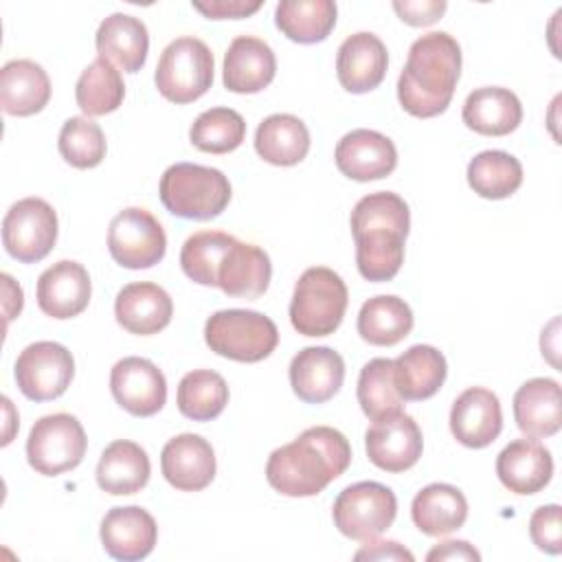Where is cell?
Here are the masks:
<instances>
[{
    "label": "cell",
    "mask_w": 562,
    "mask_h": 562,
    "mask_svg": "<svg viewBox=\"0 0 562 562\" xmlns=\"http://www.w3.org/2000/svg\"><path fill=\"white\" fill-rule=\"evenodd\" d=\"M463 123L483 136H507L522 121L520 99L498 86L476 88L463 103Z\"/></svg>",
    "instance_id": "cell-30"
},
{
    "label": "cell",
    "mask_w": 562,
    "mask_h": 562,
    "mask_svg": "<svg viewBox=\"0 0 562 562\" xmlns=\"http://www.w3.org/2000/svg\"><path fill=\"white\" fill-rule=\"evenodd\" d=\"M426 560L428 562H435V560H481V553L465 540H446V542H439L435 549H430Z\"/></svg>",
    "instance_id": "cell-46"
},
{
    "label": "cell",
    "mask_w": 562,
    "mask_h": 562,
    "mask_svg": "<svg viewBox=\"0 0 562 562\" xmlns=\"http://www.w3.org/2000/svg\"><path fill=\"white\" fill-rule=\"evenodd\" d=\"M195 11L206 15L209 20H239L261 9V0L248 2V0H209V2H191Z\"/></svg>",
    "instance_id": "cell-44"
},
{
    "label": "cell",
    "mask_w": 562,
    "mask_h": 562,
    "mask_svg": "<svg viewBox=\"0 0 562 562\" xmlns=\"http://www.w3.org/2000/svg\"><path fill=\"white\" fill-rule=\"evenodd\" d=\"M246 138V121L233 108L204 110L189 130L193 147L206 154L235 151Z\"/></svg>",
    "instance_id": "cell-40"
},
{
    "label": "cell",
    "mask_w": 562,
    "mask_h": 562,
    "mask_svg": "<svg viewBox=\"0 0 562 562\" xmlns=\"http://www.w3.org/2000/svg\"><path fill=\"white\" fill-rule=\"evenodd\" d=\"M397 514V498L391 487L378 481L347 485L334 501L331 516L336 529L351 540H373L386 531Z\"/></svg>",
    "instance_id": "cell-10"
},
{
    "label": "cell",
    "mask_w": 562,
    "mask_h": 562,
    "mask_svg": "<svg viewBox=\"0 0 562 562\" xmlns=\"http://www.w3.org/2000/svg\"><path fill=\"white\" fill-rule=\"evenodd\" d=\"M514 419L527 437L555 435L562 426L560 384L551 378L527 380L514 395Z\"/></svg>",
    "instance_id": "cell-27"
},
{
    "label": "cell",
    "mask_w": 562,
    "mask_h": 562,
    "mask_svg": "<svg viewBox=\"0 0 562 562\" xmlns=\"http://www.w3.org/2000/svg\"><path fill=\"white\" fill-rule=\"evenodd\" d=\"M101 544L114 560L134 562L147 558L158 540V525L154 516L138 507H112L101 520Z\"/></svg>",
    "instance_id": "cell-19"
},
{
    "label": "cell",
    "mask_w": 562,
    "mask_h": 562,
    "mask_svg": "<svg viewBox=\"0 0 562 562\" xmlns=\"http://www.w3.org/2000/svg\"><path fill=\"white\" fill-rule=\"evenodd\" d=\"M446 7L448 4L443 0H424V2H408V0L400 2V0H395L393 2V9L400 15V20L411 24V26L435 24L443 15Z\"/></svg>",
    "instance_id": "cell-43"
},
{
    "label": "cell",
    "mask_w": 562,
    "mask_h": 562,
    "mask_svg": "<svg viewBox=\"0 0 562 562\" xmlns=\"http://www.w3.org/2000/svg\"><path fill=\"white\" fill-rule=\"evenodd\" d=\"M50 99V79L33 59H11L0 70V103L11 116H31Z\"/></svg>",
    "instance_id": "cell-29"
},
{
    "label": "cell",
    "mask_w": 562,
    "mask_h": 562,
    "mask_svg": "<svg viewBox=\"0 0 562 562\" xmlns=\"http://www.w3.org/2000/svg\"><path fill=\"white\" fill-rule=\"evenodd\" d=\"M255 149L270 165H299L310 151V130L294 114H270L255 132Z\"/></svg>",
    "instance_id": "cell-33"
},
{
    "label": "cell",
    "mask_w": 562,
    "mask_h": 562,
    "mask_svg": "<svg viewBox=\"0 0 562 562\" xmlns=\"http://www.w3.org/2000/svg\"><path fill=\"white\" fill-rule=\"evenodd\" d=\"M213 53L198 37H178L160 53L156 66V88L158 92L178 105L193 103L213 83Z\"/></svg>",
    "instance_id": "cell-8"
},
{
    "label": "cell",
    "mask_w": 562,
    "mask_h": 562,
    "mask_svg": "<svg viewBox=\"0 0 562 562\" xmlns=\"http://www.w3.org/2000/svg\"><path fill=\"white\" fill-rule=\"evenodd\" d=\"M61 158L77 169H92L105 158V136L99 123L88 116H70L57 140Z\"/></svg>",
    "instance_id": "cell-41"
},
{
    "label": "cell",
    "mask_w": 562,
    "mask_h": 562,
    "mask_svg": "<svg viewBox=\"0 0 562 562\" xmlns=\"http://www.w3.org/2000/svg\"><path fill=\"white\" fill-rule=\"evenodd\" d=\"M108 250L123 268H151L167 252V235L162 224L147 209L127 206L110 222Z\"/></svg>",
    "instance_id": "cell-11"
},
{
    "label": "cell",
    "mask_w": 562,
    "mask_h": 562,
    "mask_svg": "<svg viewBox=\"0 0 562 562\" xmlns=\"http://www.w3.org/2000/svg\"><path fill=\"white\" fill-rule=\"evenodd\" d=\"M356 560H406V562H413V553L402 547L400 542L395 540H367V544L356 551L353 555Z\"/></svg>",
    "instance_id": "cell-45"
},
{
    "label": "cell",
    "mask_w": 562,
    "mask_h": 562,
    "mask_svg": "<svg viewBox=\"0 0 562 562\" xmlns=\"http://www.w3.org/2000/svg\"><path fill=\"white\" fill-rule=\"evenodd\" d=\"M448 364L432 345H413L393 360V382L404 402L432 397L446 382Z\"/></svg>",
    "instance_id": "cell-28"
},
{
    "label": "cell",
    "mask_w": 562,
    "mask_h": 562,
    "mask_svg": "<svg viewBox=\"0 0 562 562\" xmlns=\"http://www.w3.org/2000/svg\"><path fill=\"white\" fill-rule=\"evenodd\" d=\"M356 241L358 272L373 283L391 281L404 261V241L411 228V211L393 191L360 198L349 217Z\"/></svg>",
    "instance_id": "cell-3"
},
{
    "label": "cell",
    "mask_w": 562,
    "mask_h": 562,
    "mask_svg": "<svg viewBox=\"0 0 562 562\" xmlns=\"http://www.w3.org/2000/svg\"><path fill=\"white\" fill-rule=\"evenodd\" d=\"M110 391L116 404L134 417H151L167 402L162 371L140 356H127L112 367Z\"/></svg>",
    "instance_id": "cell-14"
},
{
    "label": "cell",
    "mask_w": 562,
    "mask_h": 562,
    "mask_svg": "<svg viewBox=\"0 0 562 562\" xmlns=\"http://www.w3.org/2000/svg\"><path fill=\"white\" fill-rule=\"evenodd\" d=\"M356 325L364 342L393 347L411 334L413 312L404 299L395 294H380L362 303Z\"/></svg>",
    "instance_id": "cell-34"
},
{
    "label": "cell",
    "mask_w": 562,
    "mask_h": 562,
    "mask_svg": "<svg viewBox=\"0 0 562 562\" xmlns=\"http://www.w3.org/2000/svg\"><path fill=\"white\" fill-rule=\"evenodd\" d=\"M180 266L193 283L220 288L235 299L261 296L272 277V263L263 248L222 231H200L187 237Z\"/></svg>",
    "instance_id": "cell-1"
},
{
    "label": "cell",
    "mask_w": 562,
    "mask_h": 562,
    "mask_svg": "<svg viewBox=\"0 0 562 562\" xmlns=\"http://www.w3.org/2000/svg\"><path fill=\"white\" fill-rule=\"evenodd\" d=\"M125 83L121 72L108 59L97 57L83 68L75 86V99L86 116H103L123 103Z\"/></svg>",
    "instance_id": "cell-37"
},
{
    "label": "cell",
    "mask_w": 562,
    "mask_h": 562,
    "mask_svg": "<svg viewBox=\"0 0 562 562\" xmlns=\"http://www.w3.org/2000/svg\"><path fill=\"white\" fill-rule=\"evenodd\" d=\"M503 430V411L496 393L483 386L465 389L450 408V432L465 448H485Z\"/></svg>",
    "instance_id": "cell-20"
},
{
    "label": "cell",
    "mask_w": 562,
    "mask_h": 562,
    "mask_svg": "<svg viewBox=\"0 0 562 562\" xmlns=\"http://www.w3.org/2000/svg\"><path fill=\"white\" fill-rule=\"evenodd\" d=\"M158 195L171 215L206 222L217 217L228 206L231 182L215 167L176 162L165 169L158 184Z\"/></svg>",
    "instance_id": "cell-5"
},
{
    "label": "cell",
    "mask_w": 562,
    "mask_h": 562,
    "mask_svg": "<svg viewBox=\"0 0 562 562\" xmlns=\"http://www.w3.org/2000/svg\"><path fill=\"white\" fill-rule=\"evenodd\" d=\"M204 340L222 358L259 362L279 345L274 321L255 310H220L206 318Z\"/></svg>",
    "instance_id": "cell-7"
},
{
    "label": "cell",
    "mask_w": 562,
    "mask_h": 562,
    "mask_svg": "<svg viewBox=\"0 0 562 562\" xmlns=\"http://www.w3.org/2000/svg\"><path fill=\"white\" fill-rule=\"evenodd\" d=\"M496 476L514 494H536L553 476V457L533 437L509 441L496 457Z\"/></svg>",
    "instance_id": "cell-23"
},
{
    "label": "cell",
    "mask_w": 562,
    "mask_h": 562,
    "mask_svg": "<svg viewBox=\"0 0 562 562\" xmlns=\"http://www.w3.org/2000/svg\"><path fill=\"white\" fill-rule=\"evenodd\" d=\"M160 470L171 487L180 492H200L215 479V452L204 437L182 432L165 443L160 452Z\"/></svg>",
    "instance_id": "cell-18"
},
{
    "label": "cell",
    "mask_w": 562,
    "mask_h": 562,
    "mask_svg": "<svg viewBox=\"0 0 562 562\" xmlns=\"http://www.w3.org/2000/svg\"><path fill=\"white\" fill-rule=\"evenodd\" d=\"M369 461L384 472L411 470L424 450V437L417 422L404 411L375 422L364 435Z\"/></svg>",
    "instance_id": "cell-15"
},
{
    "label": "cell",
    "mask_w": 562,
    "mask_h": 562,
    "mask_svg": "<svg viewBox=\"0 0 562 562\" xmlns=\"http://www.w3.org/2000/svg\"><path fill=\"white\" fill-rule=\"evenodd\" d=\"M389 68L384 42L369 31L349 35L336 55V75L340 86L351 94H364L378 88Z\"/></svg>",
    "instance_id": "cell-21"
},
{
    "label": "cell",
    "mask_w": 562,
    "mask_h": 562,
    "mask_svg": "<svg viewBox=\"0 0 562 562\" xmlns=\"http://www.w3.org/2000/svg\"><path fill=\"white\" fill-rule=\"evenodd\" d=\"M57 226V213L46 200H18L2 220L4 250L20 263H37L53 250Z\"/></svg>",
    "instance_id": "cell-12"
},
{
    "label": "cell",
    "mask_w": 562,
    "mask_h": 562,
    "mask_svg": "<svg viewBox=\"0 0 562 562\" xmlns=\"http://www.w3.org/2000/svg\"><path fill=\"white\" fill-rule=\"evenodd\" d=\"M13 375L24 397L33 402H48L64 395L70 386L75 360L64 345L37 340L20 351Z\"/></svg>",
    "instance_id": "cell-13"
},
{
    "label": "cell",
    "mask_w": 562,
    "mask_h": 562,
    "mask_svg": "<svg viewBox=\"0 0 562 562\" xmlns=\"http://www.w3.org/2000/svg\"><path fill=\"white\" fill-rule=\"evenodd\" d=\"M358 404L371 422H380L402 413L404 400L393 382V360L373 358L358 375Z\"/></svg>",
    "instance_id": "cell-39"
},
{
    "label": "cell",
    "mask_w": 562,
    "mask_h": 562,
    "mask_svg": "<svg viewBox=\"0 0 562 562\" xmlns=\"http://www.w3.org/2000/svg\"><path fill=\"white\" fill-rule=\"evenodd\" d=\"M178 411L193 422H211L222 415L228 404L226 380L211 369L189 371L176 393Z\"/></svg>",
    "instance_id": "cell-38"
},
{
    "label": "cell",
    "mask_w": 562,
    "mask_h": 562,
    "mask_svg": "<svg viewBox=\"0 0 562 562\" xmlns=\"http://www.w3.org/2000/svg\"><path fill=\"white\" fill-rule=\"evenodd\" d=\"M351 463L347 437L331 426H312L294 441L270 452L266 479L283 496L305 498L321 494Z\"/></svg>",
    "instance_id": "cell-2"
},
{
    "label": "cell",
    "mask_w": 562,
    "mask_h": 562,
    "mask_svg": "<svg viewBox=\"0 0 562 562\" xmlns=\"http://www.w3.org/2000/svg\"><path fill=\"white\" fill-rule=\"evenodd\" d=\"M461 75V46L446 31L417 37L397 79L400 105L417 119H430L452 101Z\"/></svg>",
    "instance_id": "cell-4"
},
{
    "label": "cell",
    "mask_w": 562,
    "mask_h": 562,
    "mask_svg": "<svg viewBox=\"0 0 562 562\" xmlns=\"http://www.w3.org/2000/svg\"><path fill=\"white\" fill-rule=\"evenodd\" d=\"M277 72L272 48L252 35H239L224 55V88L237 94H255L268 88Z\"/></svg>",
    "instance_id": "cell-25"
},
{
    "label": "cell",
    "mask_w": 562,
    "mask_h": 562,
    "mask_svg": "<svg viewBox=\"0 0 562 562\" xmlns=\"http://www.w3.org/2000/svg\"><path fill=\"white\" fill-rule=\"evenodd\" d=\"M101 59L116 64L125 72H138L149 53V33L143 20L127 13L108 15L94 35Z\"/></svg>",
    "instance_id": "cell-26"
},
{
    "label": "cell",
    "mask_w": 562,
    "mask_h": 562,
    "mask_svg": "<svg viewBox=\"0 0 562 562\" xmlns=\"http://www.w3.org/2000/svg\"><path fill=\"white\" fill-rule=\"evenodd\" d=\"M92 294L88 270L72 259H61L46 268L37 279V305L40 310L57 321L79 316Z\"/></svg>",
    "instance_id": "cell-17"
},
{
    "label": "cell",
    "mask_w": 562,
    "mask_h": 562,
    "mask_svg": "<svg viewBox=\"0 0 562 562\" xmlns=\"http://www.w3.org/2000/svg\"><path fill=\"white\" fill-rule=\"evenodd\" d=\"M151 463L147 452L130 439H116L105 446L97 463V485L112 496L140 492L147 485Z\"/></svg>",
    "instance_id": "cell-31"
},
{
    "label": "cell",
    "mask_w": 562,
    "mask_h": 562,
    "mask_svg": "<svg viewBox=\"0 0 562 562\" xmlns=\"http://www.w3.org/2000/svg\"><path fill=\"white\" fill-rule=\"evenodd\" d=\"M2 283H4V312H7V318H13L15 314L22 312V303H24V294H22V288L9 277V274H2L0 277Z\"/></svg>",
    "instance_id": "cell-47"
},
{
    "label": "cell",
    "mask_w": 562,
    "mask_h": 562,
    "mask_svg": "<svg viewBox=\"0 0 562 562\" xmlns=\"http://www.w3.org/2000/svg\"><path fill=\"white\" fill-rule=\"evenodd\" d=\"M470 189L485 200H505L522 184V165L503 149H485L468 165Z\"/></svg>",
    "instance_id": "cell-36"
},
{
    "label": "cell",
    "mask_w": 562,
    "mask_h": 562,
    "mask_svg": "<svg viewBox=\"0 0 562 562\" xmlns=\"http://www.w3.org/2000/svg\"><path fill=\"white\" fill-rule=\"evenodd\" d=\"M345 380V360L331 347H305L290 362V384L305 404L331 400Z\"/></svg>",
    "instance_id": "cell-22"
},
{
    "label": "cell",
    "mask_w": 562,
    "mask_h": 562,
    "mask_svg": "<svg viewBox=\"0 0 562 562\" xmlns=\"http://www.w3.org/2000/svg\"><path fill=\"white\" fill-rule=\"evenodd\" d=\"M336 167L342 176L369 182L393 173L397 167L395 143L375 130H351L336 145Z\"/></svg>",
    "instance_id": "cell-16"
},
{
    "label": "cell",
    "mask_w": 562,
    "mask_h": 562,
    "mask_svg": "<svg viewBox=\"0 0 562 562\" xmlns=\"http://www.w3.org/2000/svg\"><path fill=\"white\" fill-rule=\"evenodd\" d=\"M88 448L81 422L70 413L40 417L26 439L29 465L44 476H57L75 470Z\"/></svg>",
    "instance_id": "cell-9"
},
{
    "label": "cell",
    "mask_w": 562,
    "mask_h": 562,
    "mask_svg": "<svg viewBox=\"0 0 562 562\" xmlns=\"http://www.w3.org/2000/svg\"><path fill=\"white\" fill-rule=\"evenodd\" d=\"M116 323L136 336H151L162 331L173 316V303L165 288L136 281L121 288L114 301Z\"/></svg>",
    "instance_id": "cell-24"
},
{
    "label": "cell",
    "mask_w": 562,
    "mask_h": 562,
    "mask_svg": "<svg viewBox=\"0 0 562 562\" xmlns=\"http://www.w3.org/2000/svg\"><path fill=\"white\" fill-rule=\"evenodd\" d=\"M531 542L549 553L558 555L562 551V527H560V505H542L529 518Z\"/></svg>",
    "instance_id": "cell-42"
},
{
    "label": "cell",
    "mask_w": 562,
    "mask_h": 562,
    "mask_svg": "<svg viewBox=\"0 0 562 562\" xmlns=\"http://www.w3.org/2000/svg\"><path fill=\"white\" fill-rule=\"evenodd\" d=\"M411 516L422 533L441 538L463 527L468 501L463 492L450 483H430L415 494Z\"/></svg>",
    "instance_id": "cell-32"
},
{
    "label": "cell",
    "mask_w": 562,
    "mask_h": 562,
    "mask_svg": "<svg viewBox=\"0 0 562 562\" xmlns=\"http://www.w3.org/2000/svg\"><path fill=\"white\" fill-rule=\"evenodd\" d=\"M336 2L331 0H283L277 4V29L296 44H316L327 40L336 26Z\"/></svg>",
    "instance_id": "cell-35"
},
{
    "label": "cell",
    "mask_w": 562,
    "mask_h": 562,
    "mask_svg": "<svg viewBox=\"0 0 562 562\" xmlns=\"http://www.w3.org/2000/svg\"><path fill=\"white\" fill-rule=\"evenodd\" d=\"M347 303L349 292L338 272L325 266L307 268L294 285L290 323L303 336H329L340 327Z\"/></svg>",
    "instance_id": "cell-6"
}]
</instances>
